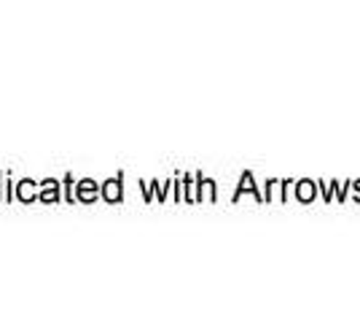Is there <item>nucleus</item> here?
I'll list each match as a JSON object with an SVG mask.
<instances>
[{
  "mask_svg": "<svg viewBox=\"0 0 360 323\" xmlns=\"http://www.w3.org/2000/svg\"><path fill=\"white\" fill-rule=\"evenodd\" d=\"M105 194H110V197H119V186H110V189H105Z\"/></svg>",
  "mask_w": 360,
  "mask_h": 323,
  "instance_id": "f03ea898",
  "label": "nucleus"
},
{
  "mask_svg": "<svg viewBox=\"0 0 360 323\" xmlns=\"http://www.w3.org/2000/svg\"><path fill=\"white\" fill-rule=\"evenodd\" d=\"M84 184H86V186H81V197H89V200H91V197H94V189H91L89 181H84Z\"/></svg>",
  "mask_w": 360,
  "mask_h": 323,
  "instance_id": "f257e3e1",
  "label": "nucleus"
}]
</instances>
